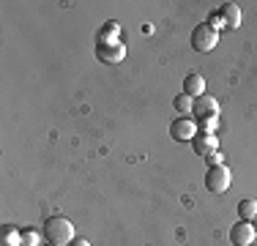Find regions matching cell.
I'll list each match as a JSON object with an SVG mask.
<instances>
[{"mask_svg": "<svg viewBox=\"0 0 257 246\" xmlns=\"http://www.w3.org/2000/svg\"><path fill=\"white\" fill-rule=\"evenodd\" d=\"M219 14H222V20H224V28H227V30H235L238 25H241V9H238L235 3H224Z\"/></svg>", "mask_w": 257, "mask_h": 246, "instance_id": "10", "label": "cell"}, {"mask_svg": "<svg viewBox=\"0 0 257 246\" xmlns=\"http://www.w3.org/2000/svg\"><path fill=\"white\" fill-rule=\"evenodd\" d=\"M254 238H257L254 224H249V221H243V219L238 221V224L230 227V241H232V246H252Z\"/></svg>", "mask_w": 257, "mask_h": 246, "instance_id": "6", "label": "cell"}, {"mask_svg": "<svg viewBox=\"0 0 257 246\" xmlns=\"http://www.w3.org/2000/svg\"><path fill=\"white\" fill-rule=\"evenodd\" d=\"M69 246H90L88 241H85V238H74V241H71Z\"/></svg>", "mask_w": 257, "mask_h": 246, "instance_id": "18", "label": "cell"}, {"mask_svg": "<svg viewBox=\"0 0 257 246\" xmlns=\"http://www.w3.org/2000/svg\"><path fill=\"white\" fill-rule=\"evenodd\" d=\"M238 213H241V219H243V221L257 219V200H252V197L241 200V202H238Z\"/></svg>", "mask_w": 257, "mask_h": 246, "instance_id": "12", "label": "cell"}, {"mask_svg": "<svg viewBox=\"0 0 257 246\" xmlns=\"http://www.w3.org/2000/svg\"><path fill=\"white\" fill-rule=\"evenodd\" d=\"M99 60L104 63H120L126 58V47L123 44H99Z\"/></svg>", "mask_w": 257, "mask_h": 246, "instance_id": "9", "label": "cell"}, {"mask_svg": "<svg viewBox=\"0 0 257 246\" xmlns=\"http://www.w3.org/2000/svg\"><path fill=\"white\" fill-rule=\"evenodd\" d=\"M20 241H22V232L14 224H6L0 230V246H20Z\"/></svg>", "mask_w": 257, "mask_h": 246, "instance_id": "11", "label": "cell"}, {"mask_svg": "<svg viewBox=\"0 0 257 246\" xmlns=\"http://www.w3.org/2000/svg\"><path fill=\"white\" fill-rule=\"evenodd\" d=\"M183 93L192 96V98L205 96V77H203V74H197V71L189 74V77L183 79Z\"/></svg>", "mask_w": 257, "mask_h": 246, "instance_id": "8", "label": "cell"}, {"mask_svg": "<svg viewBox=\"0 0 257 246\" xmlns=\"http://www.w3.org/2000/svg\"><path fill=\"white\" fill-rule=\"evenodd\" d=\"M170 137H173L175 143H192V140L197 137V123L192 118H175L170 123Z\"/></svg>", "mask_w": 257, "mask_h": 246, "instance_id": "5", "label": "cell"}, {"mask_svg": "<svg viewBox=\"0 0 257 246\" xmlns=\"http://www.w3.org/2000/svg\"><path fill=\"white\" fill-rule=\"evenodd\" d=\"M20 246H39V232H36V230H25V232H22Z\"/></svg>", "mask_w": 257, "mask_h": 246, "instance_id": "15", "label": "cell"}, {"mask_svg": "<svg viewBox=\"0 0 257 246\" xmlns=\"http://www.w3.org/2000/svg\"><path fill=\"white\" fill-rule=\"evenodd\" d=\"M192 112H194V123H200L203 132H211L219 118V101L213 96H200V98H194Z\"/></svg>", "mask_w": 257, "mask_h": 246, "instance_id": "2", "label": "cell"}, {"mask_svg": "<svg viewBox=\"0 0 257 246\" xmlns=\"http://www.w3.org/2000/svg\"><path fill=\"white\" fill-rule=\"evenodd\" d=\"M173 107L178 109L181 115H186V112H192L194 109V101H192V96H186V93H181V96H175V101H173Z\"/></svg>", "mask_w": 257, "mask_h": 246, "instance_id": "14", "label": "cell"}, {"mask_svg": "<svg viewBox=\"0 0 257 246\" xmlns=\"http://www.w3.org/2000/svg\"><path fill=\"white\" fill-rule=\"evenodd\" d=\"M219 41V33L211 28V25H197V28L192 30V49H197V52H211L213 47H216Z\"/></svg>", "mask_w": 257, "mask_h": 246, "instance_id": "4", "label": "cell"}, {"mask_svg": "<svg viewBox=\"0 0 257 246\" xmlns=\"http://www.w3.org/2000/svg\"><path fill=\"white\" fill-rule=\"evenodd\" d=\"M208 25H211V28L219 33V30L224 28V20H222V14H211V17H208Z\"/></svg>", "mask_w": 257, "mask_h": 246, "instance_id": "16", "label": "cell"}, {"mask_svg": "<svg viewBox=\"0 0 257 246\" xmlns=\"http://www.w3.org/2000/svg\"><path fill=\"white\" fill-rule=\"evenodd\" d=\"M230 183H232V175H230V170L224 167V164L208 167V172H205V189L211 194H224L230 189Z\"/></svg>", "mask_w": 257, "mask_h": 246, "instance_id": "3", "label": "cell"}, {"mask_svg": "<svg viewBox=\"0 0 257 246\" xmlns=\"http://www.w3.org/2000/svg\"><path fill=\"white\" fill-rule=\"evenodd\" d=\"M44 238L47 243H58V246H69L74 241V224L66 216H52L44 224Z\"/></svg>", "mask_w": 257, "mask_h": 246, "instance_id": "1", "label": "cell"}, {"mask_svg": "<svg viewBox=\"0 0 257 246\" xmlns=\"http://www.w3.org/2000/svg\"><path fill=\"white\" fill-rule=\"evenodd\" d=\"M216 145H219V140L213 132H197V137L192 140L194 153H200V156H211V153L216 151Z\"/></svg>", "mask_w": 257, "mask_h": 246, "instance_id": "7", "label": "cell"}, {"mask_svg": "<svg viewBox=\"0 0 257 246\" xmlns=\"http://www.w3.org/2000/svg\"><path fill=\"white\" fill-rule=\"evenodd\" d=\"M44 246H58V243H44Z\"/></svg>", "mask_w": 257, "mask_h": 246, "instance_id": "19", "label": "cell"}, {"mask_svg": "<svg viewBox=\"0 0 257 246\" xmlns=\"http://www.w3.org/2000/svg\"><path fill=\"white\" fill-rule=\"evenodd\" d=\"M118 36H120V25L118 22H107L101 30V44H118Z\"/></svg>", "mask_w": 257, "mask_h": 246, "instance_id": "13", "label": "cell"}, {"mask_svg": "<svg viewBox=\"0 0 257 246\" xmlns=\"http://www.w3.org/2000/svg\"><path fill=\"white\" fill-rule=\"evenodd\" d=\"M254 230H257V219H254Z\"/></svg>", "mask_w": 257, "mask_h": 246, "instance_id": "20", "label": "cell"}, {"mask_svg": "<svg viewBox=\"0 0 257 246\" xmlns=\"http://www.w3.org/2000/svg\"><path fill=\"white\" fill-rule=\"evenodd\" d=\"M205 162L211 164V167H216V164H222V162H224V156H222V153H219V151H213L211 156H205Z\"/></svg>", "mask_w": 257, "mask_h": 246, "instance_id": "17", "label": "cell"}]
</instances>
